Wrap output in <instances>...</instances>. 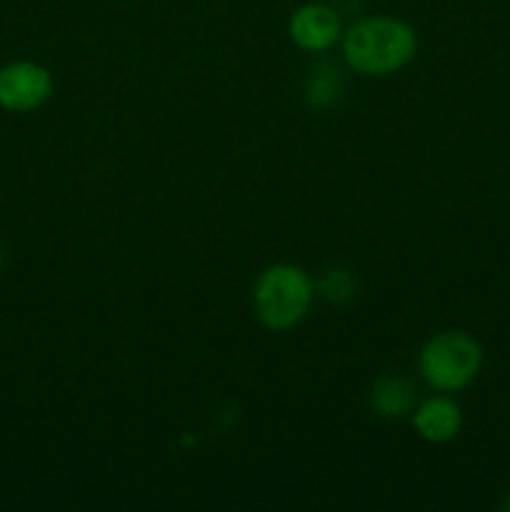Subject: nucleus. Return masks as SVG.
I'll list each match as a JSON object with an SVG mask.
<instances>
[{"instance_id": "9", "label": "nucleus", "mask_w": 510, "mask_h": 512, "mask_svg": "<svg viewBox=\"0 0 510 512\" xmlns=\"http://www.w3.org/2000/svg\"><path fill=\"white\" fill-rule=\"evenodd\" d=\"M355 278L343 268H333L320 278L318 290L328 303H348L355 295Z\"/></svg>"}, {"instance_id": "10", "label": "nucleus", "mask_w": 510, "mask_h": 512, "mask_svg": "<svg viewBox=\"0 0 510 512\" xmlns=\"http://www.w3.org/2000/svg\"><path fill=\"white\" fill-rule=\"evenodd\" d=\"M505 510H510V498H508V503H505Z\"/></svg>"}, {"instance_id": "3", "label": "nucleus", "mask_w": 510, "mask_h": 512, "mask_svg": "<svg viewBox=\"0 0 510 512\" xmlns=\"http://www.w3.org/2000/svg\"><path fill=\"white\" fill-rule=\"evenodd\" d=\"M483 353L480 345L465 333H440L423 345L418 358L425 383L443 393L463 390L478 375Z\"/></svg>"}, {"instance_id": "8", "label": "nucleus", "mask_w": 510, "mask_h": 512, "mask_svg": "<svg viewBox=\"0 0 510 512\" xmlns=\"http://www.w3.org/2000/svg\"><path fill=\"white\" fill-rule=\"evenodd\" d=\"M340 90H343V80H340L338 70L330 68V65H323V68H318L310 75L305 93H308L310 105H330L335 103Z\"/></svg>"}, {"instance_id": "4", "label": "nucleus", "mask_w": 510, "mask_h": 512, "mask_svg": "<svg viewBox=\"0 0 510 512\" xmlns=\"http://www.w3.org/2000/svg\"><path fill=\"white\" fill-rule=\"evenodd\" d=\"M50 95H53V78L43 65L18 60L0 68V108L28 113L40 108Z\"/></svg>"}, {"instance_id": "6", "label": "nucleus", "mask_w": 510, "mask_h": 512, "mask_svg": "<svg viewBox=\"0 0 510 512\" xmlns=\"http://www.w3.org/2000/svg\"><path fill=\"white\" fill-rule=\"evenodd\" d=\"M460 423H463L460 408L448 398L425 400L413 415L415 430L428 443H448V440H453L458 435Z\"/></svg>"}, {"instance_id": "1", "label": "nucleus", "mask_w": 510, "mask_h": 512, "mask_svg": "<svg viewBox=\"0 0 510 512\" xmlns=\"http://www.w3.org/2000/svg\"><path fill=\"white\" fill-rule=\"evenodd\" d=\"M418 38L398 18H365L343 38V55L355 73L390 75L413 60Z\"/></svg>"}, {"instance_id": "5", "label": "nucleus", "mask_w": 510, "mask_h": 512, "mask_svg": "<svg viewBox=\"0 0 510 512\" xmlns=\"http://www.w3.org/2000/svg\"><path fill=\"white\" fill-rule=\"evenodd\" d=\"M290 38L310 53H320L340 38V18L330 5H303L290 18Z\"/></svg>"}, {"instance_id": "7", "label": "nucleus", "mask_w": 510, "mask_h": 512, "mask_svg": "<svg viewBox=\"0 0 510 512\" xmlns=\"http://www.w3.org/2000/svg\"><path fill=\"white\" fill-rule=\"evenodd\" d=\"M370 405L380 418H403L413 410L415 393L405 380L383 378L375 383L373 393H370Z\"/></svg>"}, {"instance_id": "2", "label": "nucleus", "mask_w": 510, "mask_h": 512, "mask_svg": "<svg viewBox=\"0 0 510 512\" xmlns=\"http://www.w3.org/2000/svg\"><path fill=\"white\" fill-rule=\"evenodd\" d=\"M310 300L313 283L295 265H273L255 280V315L270 330H288L298 325L308 313Z\"/></svg>"}]
</instances>
